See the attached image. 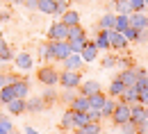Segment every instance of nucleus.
I'll list each match as a JSON object with an SVG mask.
<instances>
[{
    "instance_id": "1a4fd4ad",
    "label": "nucleus",
    "mask_w": 148,
    "mask_h": 134,
    "mask_svg": "<svg viewBox=\"0 0 148 134\" xmlns=\"http://www.w3.org/2000/svg\"><path fill=\"white\" fill-rule=\"evenodd\" d=\"M12 86H14V93H16V98H27V93H30V82L27 80H23V77H16L14 82H12Z\"/></svg>"
},
{
    "instance_id": "9d476101",
    "label": "nucleus",
    "mask_w": 148,
    "mask_h": 134,
    "mask_svg": "<svg viewBox=\"0 0 148 134\" xmlns=\"http://www.w3.org/2000/svg\"><path fill=\"white\" fill-rule=\"evenodd\" d=\"M130 25L137 30H148V16L144 12H132L130 14Z\"/></svg>"
},
{
    "instance_id": "5fc2aeb1",
    "label": "nucleus",
    "mask_w": 148,
    "mask_h": 134,
    "mask_svg": "<svg viewBox=\"0 0 148 134\" xmlns=\"http://www.w3.org/2000/svg\"><path fill=\"white\" fill-rule=\"evenodd\" d=\"M144 2H146V7H148V0H144Z\"/></svg>"
},
{
    "instance_id": "c9c22d12",
    "label": "nucleus",
    "mask_w": 148,
    "mask_h": 134,
    "mask_svg": "<svg viewBox=\"0 0 148 134\" xmlns=\"http://www.w3.org/2000/svg\"><path fill=\"white\" fill-rule=\"evenodd\" d=\"M73 123H75V127H82L84 123H89L87 112H73Z\"/></svg>"
},
{
    "instance_id": "49530a36",
    "label": "nucleus",
    "mask_w": 148,
    "mask_h": 134,
    "mask_svg": "<svg viewBox=\"0 0 148 134\" xmlns=\"http://www.w3.org/2000/svg\"><path fill=\"white\" fill-rule=\"evenodd\" d=\"M5 84H9V82H7V73H2V71H0V89H2Z\"/></svg>"
},
{
    "instance_id": "c756f323",
    "label": "nucleus",
    "mask_w": 148,
    "mask_h": 134,
    "mask_svg": "<svg viewBox=\"0 0 148 134\" xmlns=\"http://www.w3.org/2000/svg\"><path fill=\"white\" fill-rule=\"evenodd\" d=\"M114 23H116V14H105L100 18V30H114Z\"/></svg>"
},
{
    "instance_id": "393cba45",
    "label": "nucleus",
    "mask_w": 148,
    "mask_h": 134,
    "mask_svg": "<svg viewBox=\"0 0 148 134\" xmlns=\"http://www.w3.org/2000/svg\"><path fill=\"white\" fill-rule=\"evenodd\" d=\"M14 59V50L7 46V41L0 37V61H12Z\"/></svg>"
},
{
    "instance_id": "37998d69",
    "label": "nucleus",
    "mask_w": 148,
    "mask_h": 134,
    "mask_svg": "<svg viewBox=\"0 0 148 134\" xmlns=\"http://www.w3.org/2000/svg\"><path fill=\"white\" fill-rule=\"evenodd\" d=\"M137 125V134H146L148 132V120L144 118V120H139V123H134Z\"/></svg>"
},
{
    "instance_id": "dca6fc26",
    "label": "nucleus",
    "mask_w": 148,
    "mask_h": 134,
    "mask_svg": "<svg viewBox=\"0 0 148 134\" xmlns=\"http://www.w3.org/2000/svg\"><path fill=\"white\" fill-rule=\"evenodd\" d=\"M119 100H121V102H125V105H132V102H137V100H139V91H137L134 86H125V89H123V93L119 96Z\"/></svg>"
},
{
    "instance_id": "cd10ccee",
    "label": "nucleus",
    "mask_w": 148,
    "mask_h": 134,
    "mask_svg": "<svg viewBox=\"0 0 148 134\" xmlns=\"http://www.w3.org/2000/svg\"><path fill=\"white\" fill-rule=\"evenodd\" d=\"M55 2L57 0H39L37 9L41 12V14H55Z\"/></svg>"
},
{
    "instance_id": "aec40b11",
    "label": "nucleus",
    "mask_w": 148,
    "mask_h": 134,
    "mask_svg": "<svg viewBox=\"0 0 148 134\" xmlns=\"http://www.w3.org/2000/svg\"><path fill=\"white\" fill-rule=\"evenodd\" d=\"M123 89H125V84L121 82V77L116 75L114 80H112V84H110V91H107V96H110V98H119L121 93H123Z\"/></svg>"
},
{
    "instance_id": "20e7f679",
    "label": "nucleus",
    "mask_w": 148,
    "mask_h": 134,
    "mask_svg": "<svg viewBox=\"0 0 148 134\" xmlns=\"http://www.w3.org/2000/svg\"><path fill=\"white\" fill-rule=\"evenodd\" d=\"M46 37H48V41H66V39H69V25H64L62 20H55V23L48 27Z\"/></svg>"
},
{
    "instance_id": "ea45409f",
    "label": "nucleus",
    "mask_w": 148,
    "mask_h": 134,
    "mask_svg": "<svg viewBox=\"0 0 148 134\" xmlns=\"http://www.w3.org/2000/svg\"><path fill=\"white\" fill-rule=\"evenodd\" d=\"M130 7H132V12H144L146 9V2L144 0H130Z\"/></svg>"
},
{
    "instance_id": "b1692460",
    "label": "nucleus",
    "mask_w": 148,
    "mask_h": 134,
    "mask_svg": "<svg viewBox=\"0 0 148 134\" xmlns=\"http://www.w3.org/2000/svg\"><path fill=\"white\" fill-rule=\"evenodd\" d=\"M59 127H62L64 132H69V130H73V127H75V123H73V109H66V112H64Z\"/></svg>"
},
{
    "instance_id": "79ce46f5",
    "label": "nucleus",
    "mask_w": 148,
    "mask_h": 134,
    "mask_svg": "<svg viewBox=\"0 0 148 134\" xmlns=\"http://www.w3.org/2000/svg\"><path fill=\"white\" fill-rule=\"evenodd\" d=\"M134 89H137V91L148 89V75H146V77H139V80H137V84H134Z\"/></svg>"
},
{
    "instance_id": "f8f14e48",
    "label": "nucleus",
    "mask_w": 148,
    "mask_h": 134,
    "mask_svg": "<svg viewBox=\"0 0 148 134\" xmlns=\"http://www.w3.org/2000/svg\"><path fill=\"white\" fill-rule=\"evenodd\" d=\"M119 77H121V82H123L125 86H134V84H137V80H139L137 71H134V66H130V68H123V71L119 73Z\"/></svg>"
},
{
    "instance_id": "a18cd8bd",
    "label": "nucleus",
    "mask_w": 148,
    "mask_h": 134,
    "mask_svg": "<svg viewBox=\"0 0 148 134\" xmlns=\"http://www.w3.org/2000/svg\"><path fill=\"white\" fill-rule=\"evenodd\" d=\"M137 102H141V105H148V89L139 91V100H137Z\"/></svg>"
},
{
    "instance_id": "412c9836",
    "label": "nucleus",
    "mask_w": 148,
    "mask_h": 134,
    "mask_svg": "<svg viewBox=\"0 0 148 134\" xmlns=\"http://www.w3.org/2000/svg\"><path fill=\"white\" fill-rule=\"evenodd\" d=\"M93 43H96V48L98 50H110V37H107V30H100L96 39H93Z\"/></svg>"
},
{
    "instance_id": "3c124183",
    "label": "nucleus",
    "mask_w": 148,
    "mask_h": 134,
    "mask_svg": "<svg viewBox=\"0 0 148 134\" xmlns=\"http://www.w3.org/2000/svg\"><path fill=\"white\" fill-rule=\"evenodd\" d=\"M144 118L148 120V105H144Z\"/></svg>"
},
{
    "instance_id": "f03ea898",
    "label": "nucleus",
    "mask_w": 148,
    "mask_h": 134,
    "mask_svg": "<svg viewBox=\"0 0 148 134\" xmlns=\"http://www.w3.org/2000/svg\"><path fill=\"white\" fill-rule=\"evenodd\" d=\"M57 84H59L62 89H73L75 91V89L82 84V75H80V71H66V68H64V71L59 73V82H57Z\"/></svg>"
},
{
    "instance_id": "5701e85b",
    "label": "nucleus",
    "mask_w": 148,
    "mask_h": 134,
    "mask_svg": "<svg viewBox=\"0 0 148 134\" xmlns=\"http://www.w3.org/2000/svg\"><path fill=\"white\" fill-rule=\"evenodd\" d=\"M14 98H16V93H14V86H12V84H5V86L0 89V105L12 102Z\"/></svg>"
},
{
    "instance_id": "4c0bfd02",
    "label": "nucleus",
    "mask_w": 148,
    "mask_h": 134,
    "mask_svg": "<svg viewBox=\"0 0 148 134\" xmlns=\"http://www.w3.org/2000/svg\"><path fill=\"white\" fill-rule=\"evenodd\" d=\"M66 9H69V2H66V0H57L55 2V14H53V16H62Z\"/></svg>"
},
{
    "instance_id": "864d4df0",
    "label": "nucleus",
    "mask_w": 148,
    "mask_h": 134,
    "mask_svg": "<svg viewBox=\"0 0 148 134\" xmlns=\"http://www.w3.org/2000/svg\"><path fill=\"white\" fill-rule=\"evenodd\" d=\"M9 134H18V132H14V130H12V132H9Z\"/></svg>"
},
{
    "instance_id": "39448f33",
    "label": "nucleus",
    "mask_w": 148,
    "mask_h": 134,
    "mask_svg": "<svg viewBox=\"0 0 148 134\" xmlns=\"http://www.w3.org/2000/svg\"><path fill=\"white\" fill-rule=\"evenodd\" d=\"M112 123L119 127V125H123V123H128L130 120V105H125V102H116V107H114V114L110 116Z\"/></svg>"
},
{
    "instance_id": "f3484780",
    "label": "nucleus",
    "mask_w": 148,
    "mask_h": 134,
    "mask_svg": "<svg viewBox=\"0 0 148 134\" xmlns=\"http://www.w3.org/2000/svg\"><path fill=\"white\" fill-rule=\"evenodd\" d=\"M5 107H7V112H9V114H14V116L25 114V100H23V98H14V100H12V102H7Z\"/></svg>"
},
{
    "instance_id": "0eeeda50",
    "label": "nucleus",
    "mask_w": 148,
    "mask_h": 134,
    "mask_svg": "<svg viewBox=\"0 0 148 134\" xmlns=\"http://www.w3.org/2000/svg\"><path fill=\"white\" fill-rule=\"evenodd\" d=\"M14 66L18 68V71H32L34 68V59L30 52H18V55H14Z\"/></svg>"
},
{
    "instance_id": "a211bd4d",
    "label": "nucleus",
    "mask_w": 148,
    "mask_h": 134,
    "mask_svg": "<svg viewBox=\"0 0 148 134\" xmlns=\"http://www.w3.org/2000/svg\"><path fill=\"white\" fill-rule=\"evenodd\" d=\"M71 109L73 112H89L91 107H89V98L87 96H75L71 100Z\"/></svg>"
},
{
    "instance_id": "4468645a",
    "label": "nucleus",
    "mask_w": 148,
    "mask_h": 134,
    "mask_svg": "<svg viewBox=\"0 0 148 134\" xmlns=\"http://www.w3.org/2000/svg\"><path fill=\"white\" fill-rule=\"evenodd\" d=\"M46 109V102H43V98H25V112H30V114H39V112H43Z\"/></svg>"
},
{
    "instance_id": "f257e3e1",
    "label": "nucleus",
    "mask_w": 148,
    "mask_h": 134,
    "mask_svg": "<svg viewBox=\"0 0 148 134\" xmlns=\"http://www.w3.org/2000/svg\"><path fill=\"white\" fill-rule=\"evenodd\" d=\"M46 50H48V61H64V59L71 55L69 41H48L46 43Z\"/></svg>"
},
{
    "instance_id": "ddd939ff",
    "label": "nucleus",
    "mask_w": 148,
    "mask_h": 134,
    "mask_svg": "<svg viewBox=\"0 0 148 134\" xmlns=\"http://www.w3.org/2000/svg\"><path fill=\"white\" fill-rule=\"evenodd\" d=\"M62 64H64V68H66V71H80L84 61H82V57H80L77 52H71V55H69V57L64 59Z\"/></svg>"
},
{
    "instance_id": "c03bdc74",
    "label": "nucleus",
    "mask_w": 148,
    "mask_h": 134,
    "mask_svg": "<svg viewBox=\"0 0 148 134\" xmlns=\"http://www.w3.org/2000/svg\"><path fill=\"white\" fill-rule=\"evenodd\" d=\"M116 66V57H105V61H103V68H114Z\"/></svg>"
},
{
    "instance_id": "4be33fe9",
    "label": "nucleus",
    "mask_w": 148,
    "mask_h": 134,
    "mask_svg": "<svg viewBox=\"0 0 148 134\" xmlns=\"http://www.w3.org/2000/svg\"><path fill=\"white\" fill-rule=\"evenodd\" d=\"M130 120H132V123L144 120V105H141V102H132V105H130Z\"/></svg>"
},
{
    "instance_id": "423d86ee",
    "label": "nucleus",
    "mask_w": 148,
    "mask_h": 134,
    "mask_svg": "<svg viewBox=\"0 0 148 134\" xmlns=\"http://www.w3.org/2000/svg\"><path fill=\"white\" fill-rule=\"evenodd\" d=\"M107 37H110V50H116V52H123V50H128L130 41L121 32H116V30H107Z\"/></svg>"
},
{
    "instance_id": "bb28decb",
    "label": "nucleus",
    "mask_w": 148,
    "mask_h": 134,
    "mask_svg": "<svg viewBox=\"0 0 148 134\" xmlns=\"http://www.w3.org/2000/svg\"><path fill=\"white\" fill-rule=\"evenodd\" d=\"M116 102H119L116 98H107V100H105V105L100 107V114H103V118H110V116L114 114V107H116Z\"/></svg>"
},
{
    "instance_id": "a878e982",
    "label": "nucleus",
    "mask_w": 148,
    "mask_h": 134,
    "mask_svg": "<svg viewBox=\"0 0 148 134\" xmlns=\"http://www.w3.org/2000/svg\"><path fill=\"white\" fill-rule=\"evenodd\" d=\"M105 100H107V96H105L103 91H98V93L89 96V107H91V109H100V107L105 105Z\"/></svg>"
},
{
    "instance_id": "a19ab883",
    "label": "nucleus",
    "mask_w": 148,
    "mask_h": 134,
    "mask_svg": "<svg viewBox=\"0 0 148 134\" xmlns=\"http://www.w3.org/2000/svg\"><path fill=\"white\" fill-rule=\"evenodd\" d=\"M87 116H89V120H96V123H100V120H103L100 109H89V112H87Z\"/></svg>"
},
{
    "instance_id": "603ef678",
    "label": "nucleus",
    "mask_w": 148,
    "mask_h": 134,
    "mask_svg": "<svg viewBox=\"0 0 148 134\" xmlns=\"http://www.w3.org/2000/svg\"><path fill=\"white\" fill-rule=\"evenodd\" d=\"M0 134H9V132H7V130H2V127H0Z\"/></svg>"
},
{
    "instance_id": "6ab92c4d",
    "label": "nucleus",
    "mask_w": 148,
    "mask_h": 134,
    "mask_svg": "<svg viewBox=\"0 0 148 134\" xmlns=\"http://www.w3.org/2000/svg\"><path fill=\"white\" fill-rule=\"evenodd\" d=\"M75 134H100V123L89 120V123H84L82 127H75Z\"/></svg>"
},
{
    "instance_id": "e433bc0d",
    "label": "nucleus",
    "mask_w": 148,
    "mask_h": 134,
    "mask_svg": "<svg viewBox=\"0 0 148 134\" xmlns=\"http://www.w3.org/2000/svg\"><path fill=\"white\" fill-rule=\"evenodd\" d=\"M119 130L123 134H137V125L132 123V120H128V123H123V125H119Z\"/></svg>"
},
{
    "instance_id": "8fccbe9b",
    "label": "nucleus",
    "mask_w": 148,
    "mask_h": 134,
    "mask_svg": "<svg viewBox=\"0 0 148 134\" xmlns=\"http://www.w3.org/2000/svg\"><path fill=\"white\" fill-rule=\"evenodd\" d=\"M12 5H25V0H9Z\"/></svg>"
},
{
    "instance_id": "7c9ffc66",
    "label": "nucleus",
    "mask_w": 148,
    "mask_h": 134,
    "mask_svg": "<svg viewBox=\"0 0 148 134\" xmlns=\"http://www.w3.org/2000/svg\"><path fill=\"white\" fill-rule=\"evenodd\" d=\"M82 37H87L84 27H82V25H71V27H69V39H66V41H71V39H82Z\"/></svg>"
},
{
    "instance_id": "2f4dec72",
    "label": "nucleus",
    "mask_w": 148,
    "mask_h": 134,
    "mask_svg": "<svg viewBox=\"0 0 148 134\" xmlns=\"http://www.w3.org/2000/svg\"><path fill=\"white\" fill-rule=\"evenodd\" d=\"M89 41V37H82V39H71L69 41V46H71V52H77L80 55V50L84 48V43Z\"/></svg>"
},
{
    "instance_id": "4d7b16f0",
    "label": "nucleus",
    "mask_w": 148,
    "mask_h": 134,
    "mask_svg": "<svg viewBox=\"0 0 148 134\" xmlns=\"http://www.w3.org/2000/svg\"><path fill=\"white\" fill-rule=\"evenodd\" d=\"M0 37H2V32H0Z\"/></svg>"
},
{
    "instance_id": "72a5a7b5",
    "label": "nucleus",
    "mask_w": 148,
    "mask_h": 134,
    "mask_svg": "<svg viewBox=\"0 0 148 134\" xmlns=\"http://www.w3.org/2000/svg\"><path fill=\"white\" fill-rule=\"evenodd\" d=\"M114 7H116V14H132L130 0H116V2H114Z\"/></svg>"
},
{
    "instance_id": "7ed1b4c3",
    "label": "nucleus",
    "mask_w": 148,
    "mask_h": 134,
    "mask_svg": "<svg viewBox=\"0 0 148 134\" xmlns=\"http://www.w3.org/2000/svg\"><path fill=\"white\" fill-rule=\"evenodd\" d=\"M37 80L41 84H46V86H55L57 82H59V73H57V68H53L50 64H43L37 71Z\"/></svg>"
},
{
    "instance_id": "de8ad7c7",
    "label": "nucleus",
    "mask_w": 148,
    "mask_h": 134,
    "mask_svg": "<svg viewBox=\"0 0 148 134\" xmlns=\"http://www.w3.org/2000/svg\"><path fill=\"white\" fill-rule=\"evenodd\" d=\"M37 2H39V0H25V5H27L30 9H37Z\"/></svg>"
},
{
    "instance_id": "13d9d810",
    "label": "nucleus",
    "mask_w": 148,
    "mask_h": 134,
    "mask_svg": "<svg viewBox=\"0 0 148 134\" xmlns=\"http://www.w3.org/2000/svg\"><path fill=\"white\" fill-rule=\"evenodd\" d=\"M146 134H148V132H146Z\"/></svg>"
},
{
    "instance_id": "9b49d317",
    "label": "nucleus",
    "mask_w": 148,
    "mask_h": 134,
    "mask_svg": "<svg viewBox=\"0 0 148 134\" xmlns=\"http://www.w3.org/2000/svg\"><path fill=\"white\" fill-rule=\"evenodd\" d=\"M77 91H80V96H93V93H98L100 91V84L96 82V80H87V82H82L80 86H77Z\"/></svg>"
},
{
    "instance_id": "6e6d98bb",
    "label": "nucleus",
    "mask_w": 148,
    "mask_h": 134,
    "mask_svg": "<svg viewBox=\"0 0 148 134\" xmlns=\"http://www.w3.org/2000/svg\"><path fill=\"white\" fill-rule=\"evenodd\" d=\"M112 2H116V0H112Z\"/></svg>"
},
{
    "instance_id": "c85d7f7f",
    "label": "nucleus",
    "mask_w": 148,
    "mask_h": 134,
    "mask_svg": "<svg viewBox=\"0 0 148 134\" xmlns=\"http://www.w3.org/2000/svg\"><path fill=\"white\" fill-rule=\"evenodd\" d=\"M128 25H130V14H116V23H114L116 32H123Z\"/></svg>"
},
{
    "instance_id": "2eb2a0df",
    "label": "nucleus",
    "mask_w": 148,
    "mask_h": 134,
    "mask_svg": "<svg viewBox=\"0 0 148 134\" xmlns=\"http://www.w3.org/2000/svg\"><path fill=\"white\" fill-rule=\"evenodd\" d=\"M59 20H62L64 25H69V27H71V25H80V14H77L75 9H71V7H69V9L59 16Z\"/></svg>"
},
{
    "instance_id": "f704fd0d",
    "label": "nucleus",
    "mask_w": 148,
    "mask_h": 134,
    "mask_svg": "<svg viewBox=\"0 0 148 134\" xmlns=\"http://www.w3.org/2000/svg\"><path fill=\"white\" fill-rule=\"evenodd\" d=\"M43 102H46V107H48V105H53V102H57V100H59V96H57V91L55 89H53V86H48V91H46V93H43Z\"/></svg>"
},
{
    "instance_id": "58836bf2",
    "label": "nucleus",
    "mask_w": 148,
    "mask_h": 134,
    "mask_svg": "<svg viewBox=\"0 0 148 134\" xmlns=\"http://www.w3.org/2000/svg\"><path fill=\"white\" fill-rule=\"evenodd\" d=\"M0 127L7 130V132L14 130V125H12V120H9V116H7V114H0Z\"/></svg>"
},
{
    "instance_id": "09e8293b",
    "label": "nucleus",
    "mask_w": 148,
    "mask_h": 134,
    "mask_svg": "<svg viewBox=\"0 0 148 134\" xmlns=\"http://www.w3.org/2000/svg\"><path fill=\"white\" fill-rule=\"evenodd\" d=\"M25 134H39V132L34 130V127H25Z\"/></svg>"
},
{
    "instance_id": "6e6552de",
    "label": "nucleus",
    "mask_w": 148,
    "mask_h": 134,
    "mask_svg": "<svg viewBox=\"0 0 148 134\" xmlns=\"http://www.w3.org/2000/svg\"><path fill=\"white\" fill-rule=\"evenodd\" d=\"M98 52H100V50L96 48V43H93L91 39H89V41L84 43V48L80 50V57H82V61H84V64H91V61H96Z\"/></svg>"
},
{
    "instance_id": "473e14b6",
    "label": "nucleus",
    "mask_w": 148,
    "mask_h": 134,
    "mask_svg": "<svg viewBox=\"0 0 148 134\" xmlns=\"http://www.w3.org/2000/svg\"><path fill=\"white\" fill-rule=\"evenodd\" d=\"M139 32H141V30H137V27L128 25V27H125V30H123L121 34H123V37H125V39L130 41V43H132V41H139Z\"/></svg>"
}]
</instances>
